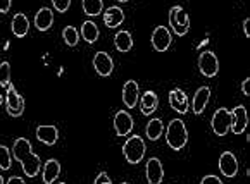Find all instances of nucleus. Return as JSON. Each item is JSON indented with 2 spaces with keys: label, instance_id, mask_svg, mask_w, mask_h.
Returning a JSON list of instances; mask_svg holds the SVG:
<instances>
[{
  "label": "nucleus",
  "instance_id": "obj_27",
  "mask_svg": "<svg viewBox=\"0 0 250 184\" xmlns=\"http://www.w3.org/2000/svg\"><path fill=\"white\" fill-rule=\"evenodd\" d=\"M62 38L67 47H76L78 41H80V33H78V30L74 26H66L62 30Z\"/></svg>",
  "mask_w": 250,
  "mask_h": 184
},
{
  "label": "nucleus",
  "instance_id": "obj_28",
  "mask_svg": "<svg viewBox=\"0 0 250 184\" xmlns=\"http://www.w3.org/2000/svg\"><path fill=\"white\" fill-rule=\"evenodd\" d=\"M0 86H4V88L11 86V66L7 60L0 62Z\"/></svg>",
  "mask_w": 250,
  "mask_h": 184
},
{
  "label": "nucleus",
  "instance_id": "obj_19",
  "mask_svg": "<svg viewBox=\"0 0 250 184\" xmlns=\"http://www.w3.org/2000/svg\"><path fill=\"white\" fill-rule=\"evenodd\" d=\"M125 21V11L118 5H110L104 14V22L107 28H118L119 24H123Z\"/></svg>",
  "mask_w": 250,
  "mask_h": 184
},
{
  "label": "nucleus",
  "instance_id": "obj_33",
  "mask_svg": "<svg viewBox=\"0 0 250 184\" xmlns=\"http://www.w3.org/2000/svg\"><path fill=\"white\" fill-rule=\"evenodd\" d=\"M11 0H0V12L2 14H7L9 12V9H11Z\"/></svg>",
  "mask_w": 250,
  "mask_h": 184
},
{
  "label": "nucleus",
  "instance_id": "obj_37",
  "mask_svg": "<svg viewBox=\"0 0 250 184\" xmlns=\"http://www.w3.org/2000/svg\"><path fill=\"white\" fill-rule=\"evenodd\" d=\"M2 103H4V95L0 93V105H2Z\"/></svg>",
  "mask_w": 250,
  "mask_h": 184
},
{
  "label": "nucleus",
  "instance_id": "obj_1",
  "mask_svg": "<svg viewBox=\"0 0 250 184\" xmlns=\"http://www.w3.org/2000/svg\"><path fill=\"white\" fill-rule=\"evenodd\" d=\"M12 151H14V159L21 164L24 176L37 177L42 169V162H40V157L37 153H33V150H31L30 141L26 140V138H18L14 141Z\"/></svg>",
  "mask_w": 250,
  "mask_h": 184
},
{
  "label": "nucleus",
  "instance_id": "obj_29",
  "mask_svg": "<svg viewBox=\"0 0 250 184\" xmlns=\"http://www.w3.org/2000/svg\"><path fill=\"white\" fill-rule=\"evenodd\" d=\"M12 166V159H11V151L7 147L0 145V169L2 170H9Z\"/></svg>",
  "mask_w": 250,
  "mask_h": 184
},
{
  "label": "nucleus",
  "instance_id": "obj_12",
  "mask_svg": "<svg viewBox=\"0 0 250 184\" xmlns=\"http://www.w3.org/2000/svg\"><path fill=\"white\" fill-rule=\"evenodd\" d=\"M133 126H135L133 117L126 110H119L114 115V129L118 136H128L133 131Z\"/></svg>",
  "mask_w": 250,
  "mask_h": 184
},
{
  "label": "nucleus",
  "instance_id": "obj_16",
  "mask_svg": "<svg viewBox=\"0 0 250 184\" xmlns=\"http://www.w3.org/2000/svg\"><path fill=\"white\" fill-rule=\"evenodd\" d=\"M169 105L174 112H178V114H187L188 112L187 93L180 88H174L173 92L169 93Z\"/></svg>",
  "mask_w": 250,
  "mask_h": 184
},
{
  "label": "nucleus",
  "instance_id": "obj_3",
  "mask_svg": "<svg viewBox=\"0 0 250 184\" xmlns=\"http://www.w3.org/2000/svg\"><path fill=\"white\" fill-rule=\"evenodd\" d=\"M145 150H147L145 141L142 140L138 134L129 136L128 140L125 141V145H123V155H125L126 162L133 164V166H135V164H140L142 160H144Z\"/></svg>",
  "mask_w": 250,
  "mask_h": 184
},
{
  "label": "nucleus",
  "instance_id": "obj_23",
  "mask_svg": "<svg viewBox=\"0 0 250 184\" xmlns=\"http://www.w3.org/2000/svg\"><path fill=\"white\" fill-rule=\"evenodd\" d=\"M81 37L86 43H95L100 37V31L97 28V24L93 21H85L81 26Z\"/></svg>",
  "mask_w": 250,
  "mask_h": 184
},
{
  "label": "nucleus",
  "instance_id": "obj_41",
  "mask_svg": "<svg viewBox=\"0 0 250 184\" xmlns=\"http://www.w3.org/2000/svg\"><path fill=\"white\" fill-rule=\"evenodd\" d=\"M121 184H129V183H121Z\"/></svg>",
  "mask_w": 250,
  "mask_h": 184
},
{
  "label": "nucleus",
  "instance_id": "obj_36",
  "mask_svg": "<svg viewBox=\"0 0 250 184\" xmlns=\"http://www.w3.org/2000/svg\"><path fill=\"white\" fill-rule=\"evenodd\" d=\"M7 184H26V183H24V179H22V177H19V176H12L11 179L7 181Z\"/></svg>",
  "mask_w": 250,
  "mask_h": 184
},
{
  "label": "nucleus",
  "instance_id": "obj_35",
  "mask_svg": "<svg viewBox=\"0 0 250 184\" xmlns=\"http://www.w3.org/2000/svg\"><path fill=\"white\" fill-rule=\"evenodd\" d=\"M243 33H245L247 38H250V18L243 19Z\"/></svg>",
  "mask_w": 250,
  "mask_h": 184
},
{
  "label": "nucleus",
  "instance_id": "obj_15",
  "mask_svg": "<svg viewBox=\"0 0 250 184\" xmlns=\"http://www.w3.org/2000/svg\"><path fill=\"white\" fill-rule=\"evenodd\" d=\"M37 138L40 143L47 145V147H54L59 140V129L55 126H38Z\"/></svg>",
  "mask_w": 250,
  "mask_h": 184
},
{
  "label": "nucleus",
  "instance_id": "obj_22",
  "mask_svg": "<svg viewBox=\"0 0 250 184\" xmlns=\"http://www.w3.org/2000/svg\"><path fill=\"white\" fill-rule=\"evenodd\" d=\"M61 174V164L57 162L55 159H48L43 166V183L45 184H54L55 179L59 177Z\"/></svg>",
  "mask_w": 250,
  "mask_h": 184
},
{
  "label": "nucleus",
  "instance_id": "obj_2",
  "mask_svg": "<svg viewBox=\"0 0 250 184\" xmlns=\"http://www.w3.org/2000/svg\"><path fill=\"white\" fill-rule=\"evenodd\" d=\"M166 141L169 145V148L180 151L181 148H185V145L188 143V131L187 126L180 119H173L166 129Z\"/></svg>",
  "mask_w": 250,
  "mask_h": 184
},
{
  "label": "nucleus",
  "instance_id": "obj_40",
  "mask_svg": "<svg viewBox=\"0 0 250 184\" xmlns=\"http://www.w3.org/2000/svg\"><path fill=\"white\" fill-rule=\"evenodd\" d=\"M57 184H66V183H57Z\"/></svg>",
  "mask_w": 250,
  "mask_h": 184
},
{
  "label": "nucleus",
  "instance_id": "obj_24",
  "mask_svg": "<svg viewBox=\"0 0 250 184\" xmlns=\"http://www.w3.org/2000/svg\"><path fill=\"white\" fill-rule=\"evenodd\" d=\"M114 45L119 52H129L133 48V38L129 31H118L114 37Z\"/></svg>",
  "mask_w": 250,
  "mask_h": 184
},
{
  "label": "nucleus",
  "instance_id": "obj_11",
  "mask_svg": "<svg viewBox=\"0 0 250 184\" xmlns=\"http://www.w3.org/2000/svg\"><path fill=\"white\" fill-rule=\"evenodd\" d=\"M145 174H147V183L148 184H162L164 179V169H162V164L157 157H150L145 167Z\"/></svg>",
  "mask_w": 250,
  "mask_h": 184
},
{
  "label": "nucleus",
  "instance_id": "obj_31",
  "mask_svg": "<svg viewBox=\"0 0 250 184\" xmlns=\"http://www.w3.org/2000/svg\"><path fill=\"white\" fill-rule=\"evenodd\" d=\"M200 184H223V181H221L217 176H212V174H209V176L202 177Z\"/></svg>",
  "mask_w": 250,
  "mask_h": 184
},
{
  "label": "nucleus",
  "instance_id": "obj_18",
  "mask_svg": "<svg viewBox=\"0 0 250 184\" xmlns=\"http://www.w3.org/2000/svg\"><path fill=\"white\" fill-rule=\"evenodd\" d=\"M159 107V96L155 95V92L148 90L142 95L140 98V110L144 115H152Z\"/></svg>",
  "mask_w": 250,
  "mask_h": 184
},
{
  "label": "nucleus",
  "instance_id": "obj_30",
  "mask_svg": "<svg viewBox=\"0 0 250 184\" xmlns=\"http://www.w3.org/2000/svg\"><path fill=\"white\" fill-rule=\"evenodd\" d=\"M52 5L55 7V11L64 14V12L69 11V5H71V0H52Z\"/></svg>",
  "mask_w": 250,
  "mask_h": 184
},
{
  "label": "nucleus",
  "instance_id": "obj_34",
  "mask_svg": "<svg viewBox=\"0 0 250 184\" xmlns=\"http://www.w3.org/2000/svg\"><path fill=\"white\" fill-rule=\"evenodd\" d=\"M242 92L245 96H250V77H247V79H243L242 83Z\"/></svg>",
  "mask_w": 250,
  "mask_h": 184
},
{
  "label": "nucleus",
  "instance_id": "obj_7",
  "mask_svg": "<svg viewBox=\"0 0 250 184\" xmlns=\"http://www.w3.org/2000/svg\"><path fill=\"white\" fill-rule=\"evenodd\" d=\"M199 69L206 77H214L219 73V62L214 52H202L199 59Z\"/></svg>",
  "mask_w": 250,
  "mask_h": 184
},
{
  "label": "nucleus",
  "instance_id": "obj_17",
  "mask_svg": "<svg viewBox=\"0 0 250 184\" xmlns=\"http://www.w3.org/2000/svg\"><path fill=\"white\" fill-rule=\"evenodd\" d=\"M210 98V90L207 86H202V88L197 90V93L193 95V102H191V109H193V114L200 115L204 110H206L207 103H209Z\"/></svg>",
  "mask_w": 250,
  "mask_h": 184
},
{
  "label": "nucleus",
  "instance_id": "obj_20",
  "mask_svg": "<svg viewBox=\"0 0 250 184\" xmlns=\"http://www.w3.org/2000/svg\"><path fill=\"white\" fill-rule=\"evenodd\" d=\"M54 24V12L48 7H42L40 11L35 16V26H37L38 31H47Z\"/></svg>",
  "mask_w": 250,
  "mask_h": 184
},
{
  "label": "nucleus",
  "instance_id": "obj_6",
  "mask_svg": "<svg viewBox=\"0 0 250 184\" xmlns=\"http://www.w3.org/2000/svg\"><path fill=\"white\" fill-rule=\"evenodd\" d=\"M5 109H7V114L11 117H19L24 112V98L16 92L14 86H9L7 95H5Z\"/></svg>",
  "mask_w": 250,
  "mask_h": 184
},
{
  "label": "nucleus",
  "instance_id": "obj_14",
  "mask_svg": "<svg viewBox=\"0 0 250 184\" xmlns=\"http://www.w3.org/2000/svg\"><path fill=\"white\" fill-rule=\"evenodd\" d=\"M138 95H140V88H138V83L129 79L123 86V102L128 109H135L136 103H138Z\"/></svg>",
  "mask_w": 250,
  "mask_h": 184
},
{
  "label": "nucleus",
  "instance_id": "obj_9",
  "mask_svg": "<svg viewBox=\"0 0 250 184\" xmlns=\"http://www.w3.org/2000/svg\"><path fill=\"white\" fill-rule=\"evenodd\" d=\"M152 47L155 48L157 52H166L167 48L171 47V41H173V38H171V31L166 28V26H157L154 30V33H152Z\"/></svg>",
  "mask_w": 250,
  "mask_h": 184
},
{
  "label": "nucleus",
  "instance_id": "obj_10",
  "mask_svg": "<svg viewBox=\"0 0 250 184\" xmlns=\"http://www.w3.org/2000/svg\"><path fill=\"white\" fill-rule=\"evenodd\" d=\"M231 112V131L235 134H242L245 133L247 126H249V114H247V109L243 105H238L235 107Z\"/></svg>",
  "mask_w": 250,
  "mask_h": 184
},
{
  "label": "nucleus",
  "instance_id": "obj_26",
  "mask_svg": "<svg viewBox=\"0 0 250 184\" xmlns=\"http://www.w3.org/2000/svg\"><path fill=\"white\" fill-rule=\"evenodd\" d=\"M81 5H83V12L86 16H99L104 9L102 0H83Z\"/></svg>",
  "mask_w": 250,
  "mask_h": 184
},
{
  "label": "nucleus",
  "instance_id": "obj_39",
  "mask_svg": "<svg viewBox=\"0 0 250 184\" xmlns=\"http://www.w3.org/2000/svg\"><path fill=\"white\" fill-rule=\"evenodd\" d=\"M118 2H128V0H118Z\"/></svg>",
  "mask_w": 250,
  "mask_h": 184
},
{
  "label": "nucleus",
  "instance_id": "obj_8",
  "mask_svg": "<svg viewBox=\"0 0 250 184\" xmlns=\"http://www.w3.org/2000/svg\"><path fill=\"white\" fill-rule=\"evenodd\" d=\"M93 67H95L99 76L107 77L114 71V60L107 52H97L95 57H93Z\"/></svg>",
  "mask_w": 250,
  "mask_h": 184
},
{
  "label": "nucleus",
  "instance_id": "obj_38",
  "mask_svg": "<svg viewBox=\"0 0 250 184\" xmlns=\"http://www.w3.org/2000/svg\"><path fill=\"white\" fill-rule=\"evenodd\" d=\"M0 184H4V177L0 176Z\"/></svg>",
  "mask_w": 250,
  "mask_h": 184
},
{
  "label": "nucleus",
  "instance_id": "obj_25",
  "mask_svg": "<svg viewBox=\"0 0 250 184\" xmlns=\"http://www.w3.org/2000/svg\"><path fill=\"white\" fill-rule=\"evenodd\" d=\"M162 131H164V124H162L161 119H152V121H148L147 129H145L147 138L150 141H157L159 138L162 136Z\"/></svg>",
  "mask_w": 250,
  "mask_h": 184
},
{
  "label": "nucleus",
  "instance_id": "obj_32",
  "mask_svg": "<svg viewBox=\"0 0 250 184\" xmlns=\"http://www.w3.org/2000/svg\"><path fill=\"white\" fill-rule=\"evenodd\" d=\"M93 184H112V181H110V177L107 176V172H100Z\"/></svg>",
  "mask_w": 250,
  "mask_h": 184
},
{
  "label": "nucleus",
  "instance_id": "obj_21",
  "mask_svg": "<svg viewBox=\"0 0 250 184\" xmlns=\"http://www.w3.org/2000/svg\"><path fill=\"white\" fill-rule=\"evenodd\" d=\"M11 30L18 38H22L28 35V31H30V21H28V18H26L22 12H19V14H16L14 18H12Z\"/></svg>",
  "mask_w": 250,
  "mask_h": 184
},
{
  "label": "nucleus",
  "instance_id": "obj_13",
  "mask_svg": "<svg viewBox=\"0 0 250 184\" xmlns=\"http://www.w3.org/2000/svg\"><path fill=\"white\" fill-rule=\"evenodd\" d=\"M219 169L221 174L226 177H235L238 174V160L231 151H225L219 157Z\"/></svg>",
  "mask_w": 250,
  "mask_h": 184
},
{
  "label": "nucleus",
  "instance_id": "obj_4",
  "mask_svg": "<svg viewBox=\"0 0 250 184\" xmlns=\"http://www.w3.org/2000/svg\"><path fill=\"white\" fill-rule=\"evenodd\" d=\"M169 24L178 37H185V35L188 33V30H190V19H188L187 12L183 11V7H180V5L171 7Z\"/></svg>",
  "mask_w": 250,
  "mask_h": 184
},
{
  "label": "nucleus",
  "instance_id": "obj_5",
  "mask_svg": "<svg viewBox=\"0 0 250 184\" xmlns=\"http://www.w3.org/2000/svg\"><path fill=\"white\" fill-rule=\"evenodd\" d=\"M231 128V112L228 109H217L212 115V131L217 136H226Z\"/></svg>",
  "mask_w": 250,
  "mask_h": 184
}]
</instances>
